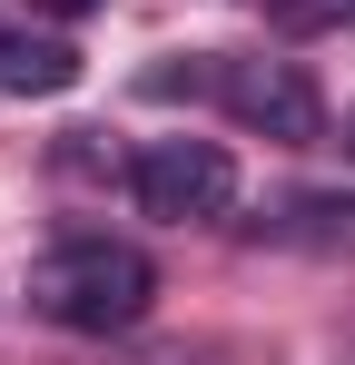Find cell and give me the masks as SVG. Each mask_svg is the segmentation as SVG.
<instances>
[{
  "label": "cell",
  "mask_w": 355,
  "mask_h": 365,
  "mask_svg": "<svg viewBox=\"0 0 355 365\" xmlns=\"http://www.w3.org/2000/svg\"><path fill=\"white\" fill-rule=\"evenodd\" d=\"M148 297H158V267L118 237H59L30 267V306L69 336H118V326L148 316Z\"/></svg>",
  "instance_id": "6da1fadb"
},
{
  "label": "cell",
  "mask_w": 355,
  "mask_h": 365,
  "mask_svg": "<svg viewBox=\"0 0 355 365\" xmlns=\"http://www.w3.org/2000/svg\"><path fill=\"white\" fill-rule=\"evenodd\" d=\"M128 197H138V217H168V227L227 217V197H237L227 138H148V148L128 158Z\"/></svg>",
  "instance_id": "7a4b0ae2"
},
{
  "label": "cell",
  "mask_w": 355,
  "mask_h": 365,
  "mask_svg": "<svg viewBox=\"0 0 355 365\" xmlns=\"http://www.w3.org/2000/svg\"><path fill=\"white\" fill-rule=\"evenodd\" d=\"M207 89L227 99L237 128H267V138H287V148H306V138L326 128V99H316V79L296 60H227Z\"/></svg>",
  "instance_id": "3957f363"
},
{
  "label": "cell",
  "mask_w": 355,
  "mask_h": 365,
  "mask_svg": "<svg viewBox=\"0 0 355 365\" xmlns=\"http://www.w3.org/2000/svg\"><path fill=\"white\" fill-rule=\"evenodd\" d=\"M69 79H79L69 40H30V30L0 40V89H69Z\"/></svg>",
  "instance_id": "277c9868"
},
{
  "label": "cell",
  "mask_w": 355,
  "mask_h": 365,
  "mask_svg": "<svg viewBox=\"0 0 355 365\" xmlns=\"http://www.w3.org/2000/svg\"><path fill=\"white\" fill-rule=\"evenodd\" d=\"M50 10H59V20H79V10H99V0H50Z\"/></svg>",
  "instance_id": "5b68a950"
}]
</instances>
